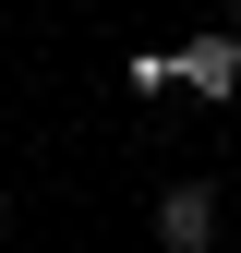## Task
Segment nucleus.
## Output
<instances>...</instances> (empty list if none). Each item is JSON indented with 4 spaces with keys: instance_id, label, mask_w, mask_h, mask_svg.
<instances>
[{
    "instance_id": "1",
    "label": "nucleus",
    "mask_w": 241,
    "mask_h": 253,
    "mask_svg": "<svg viewBox=\"0 0 241 253\" xmlns=\"http://www.w3.org/2000/svg\"><path fill=\"white\" fill-rule=\"evenodd\" d=\"M169 97H205V109H229V97H241V37H229V24L169 48Z\"/></svg>"
},
{
    "instance_id": "2",
    "label": "nucleus",
    "mask_w": 241,
    "mask_h": 253,
    "mask_svg": "<svg viewBox=\"0 0 241 253\" xmlns=\"http://www.w3.org/2000/svg\"><path fill=\"white\" fill-rule=\"evenodd\" d=\"M157 241L169 253H217V181H205V169H181L157 193Z\"/></svg>"
},
{
    "instance_id": "3",
    "label": "nucleus",
    "mask_w": 241,
    "mask_h": 253,
    "mask_svg": "<svg viewBox=\"0 0 241 253\" xmlns=\"http://www.w3.org/2000/svg\"><path fill=\"white\" fill-rule=\"evenodd\" d=\"M0 241H12V193H0Z\"/></svg>"
},
{
    "instance_id": "4",
    "label": "nucleus",
    "mask_w": 241,
    "mask_h": 253,
    "mask_svg": "<svg viewBox=\"0 0 241 253\" xmlns=\"http://www.w3.org/2000/svg\"><path fill=\"white\" fill-rule=\"evenodd\" d=\"M229 37H241V0H229Z\"/></svg>"
}]
</instances>
